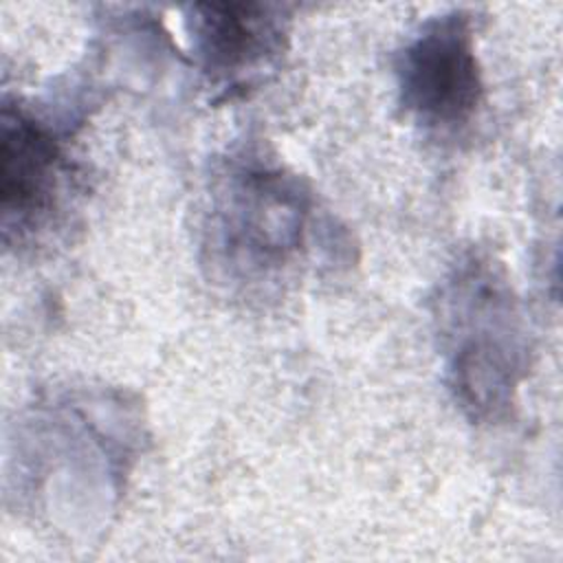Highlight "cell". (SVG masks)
I'll return each mask as SVG.
<instances>
[{
	"mask_svg": "<svg viewBox=\"0 0 563 563\" xmlns=\"http://www.w3.org/2000/svg\"><path fill=\"white\" fill-rule=\"evenodd\" d=\"M438 321L455 402L479 422L504 418L528 369V339L504 275L486 260L455 266Z\"/></svg>",
	"mask_w": 563,
	"mask_h": 563,
	"instance_id": "obj_1",
	"label": "cell"
},
{
	"mask_svg": "<svg viewBox=\"0 0 563 563\" xmlns=\"http://www.w3.org/2000/svg\"><path fill=\"white\" fill-rule=\"evenodd\" d=\"M312 198L306 185L260 156L233 158L211 189L205 251L222 282L262 286L306 251Z\"/></svg>",
	"mask_w": 563,
	"mask_h": 563,
	"instance_id": "obj_2",
	"label": "cell"
},
{
	"mask_svg": "<svg viewBox=\"0 0 563 563\" xmlns=\"http://www.w3.org/2000/svg\"><path fill=\"white\" fill-rule=\"evenodd\" d=\"M398 103L427 130L455 132L477 114L484 81L471 20L451 11L427 20L396 57Z\"/></svg>",
	"mask_w": 563,
	"mask_h": 563,
	"instance_id": "obj_3",
	"label": "cell"
},
{
	"mask_svg": "<svg viewBox=\"0 0 563 563\" xmlns=\"http://www.w3.org/2000/svg\"><path fill=\"white\" fill-rule=\"evenodd\" d=\"M187 31L205 77L231 97L277 68L288 46L290 20L277 4L207 2L189 9Z\"/></svg>",
	"mask_w": 563,
	"mask_h": 563,
	"instance_id": "obj_4",
	"label": "cell"
},
{
	"mask_svg": "<svg viewBox=\"0 0 563 563\" xmlns=\"http://www.w3.org/2000/svg\"><path fill=\"white\" fill-rule=\"evenodd\" d=\"M0 147V194L4 240L24 238L48 227L59 213L70 183V163L59 132L40 117L13 108H2Z\"/></svg>",
	"mask_w": 563,
	"mask_h": 563,
	"instance_id": "obj_5",
	"label": "cell"
}]
</instances>
